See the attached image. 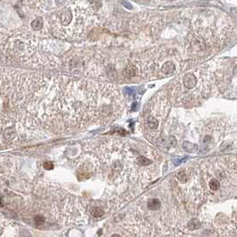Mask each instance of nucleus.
<instances>
[{
	"instance_id": "f257e3e1",
	"label": "nucleus",
	"mask_w": 237,
	"mask_h": 237,
	"mask_svg": "<svg viewBox=\"0 0 237 237\" xmlns=\"http://www.w3.org/2000/svg\"><path fill=\"white\" fill-rule=\"evenodd\" d=\"M54 41L41 38L23 27L12 31L2 40V53L10 61L33 68H55L57 57Z\"/></svg>"
},
{
	"instance_id": "f03ea898",
	"label": "nucleus",
	"mask_w": 237,
	"mask_h": 237,
	"mask_svg": "<svg viewBox=\"0 0 237 237\" xmlns=\"http://www.w3.org/2000/svg\"><path fill=\"white\" fill-rule=\"evenodd\" d=\"M98 155L106 178L113 184L121 185L128 181H139L134 151L124 143L110 139L100 146Z\"/></svg>"
},
{
	"instance_id": "7ed1b4c3",
	"label": "nucleus",
	"mask_w": 237,
	"mask_h": 237,
	"mask_svg": "<svg viewBox=\"0 0 237 237\" xmlns=\"http://www.w3.org/2000/svg\"><path fill=\"white\" fill-rule=\"evenodd\" d=\"M100 161L95 156L85 155L78 163V176L83 178H89L93 173L100 169Z\"/></svg>"
},
{
	"instance_id": "20e7f679",
	"label": "nucleus",
	"mask_w": 237,
	"mask_h": 237,
	"mask_svg": "<svg viewBox=\"0 0 237 237\" xmlns=\"http://www.w3.org/2000/svg\"><path fill=\"white\" fill-rule=\"evenodd\" d=\"M183 82H184V85L186 88H193L195 87V85L197 84V79L196 78L194 77L193 74L192 73H187L185 74L183 78Z\"/></svg>"
},
{
	"instance_id": "39448f33",
	"label": "nucleus",
	"mask_w": 237,
	"mask_h": 237,
	"mask_svg": "<svg viewBox=\"0 0 237 237\" xmlns=\"http://www.w3.org/2000/svg\"><path fill=\"white\" fill-rule=\"evenodd\" d=\"M175 70L176 68H175L174 64H172L171 61H167L161 67V73L163 76H169L175 72Z\"/></svg>"
},
{
	"instance_id": "423d86ee",
	"label": "nucleus",
	"mask_w": 237,
	"mask_h": 237,
	"mask_svg": "<svg viewBox=\"0 0 237 237\" xmlns=\"http://www.w3.org/2000/svg\"><path fill=\"white\" fill-rule=\"evenodd\" d=\"M146 206H147L149 210L156 211V210H160V208L161 207V202L158 198H150L147 201Z\"/></svg>"
},
{
	"instance_id": "0eeeda50",
	"label": "nucleus",
	"mask_w": 237,
	"mask_h": 237,
	"mask_svg": "<svg viewBox=\"0 0 237 237\" xmlns=\"http://www.w3.org/2000/svg\"><path fill=\"white\" fill-rule=\"evenodd\" d=\"M43 26V19L41 17H37L36 19H34L31 23H30V27L32 28L33 30L35 31H38V30L42 29Z\"/></svg>"
},
{
	"instance_id": "6e6552de",
	"label": "nucleus",
	"mask_w": 237,
	"mask_h": 237,
	"mask_svg": "<svg viewBox=\"0 0 237 237\" xmlns=\"http://www.w3.org/2000/svg\"><path fill=\"white\" fill-rule=\"evenodd\" d=\"M14 136H15V134H14V128H5V132H4V137H5V138L6 140H8V141L14 140Z\"/></svg>"
},
{
	"instance_id": "1a4fd4ad",
	"label": "nucleus",
	"mask_w": 237,
	"mask_h": 237,
	"mask_svg": "<svg viewBox=\"0 0 237 237\" xmlns=\"http://www.w3.org/2000/svg\"><path fill=\"white\" fill-rule=\"evenodd\" d=\"M200 226H201V222L196 219H191L187 224V227L190 230H197L200 228Z\"/></svg>"
},
{
	"instance_id": "9d476101",
	"label": "nucleus",
	"mask_w": 237,
	"mask_h": 237,
	"mask_svg": "<svg viewBox=\"0 0 237 237\" xmlns=\"http://www.w3.org/2000/svg\"><path fill=\"white\" fill-rule=\"evenodd\" d=\"M209 186L210 188V190L212 191H218L220 188V182L217 179V178H213L210 181L209 183Z\"/></svg>"
},
{
	"instance_id": "9b49d317",
	"label": "nucleus",
	"mask_w": 237,
	"mask_h": 237,
	"mask_svg": "<svg viewBox=\"0 0 237 237\" xmlns=\"http://www.w3.org/2000/svg\"><path fill=\"white\" fill-rule=\"evenodd\" d=\"M91 215H92L94 218L98 219V218H101V217H102V216L104 215V211L102 210L101 208H97V207H96V208H94V209L92 210V211H91Z\"/></svg>"
},
{
	"instance_id": "f8f14e48",
	"label": "nucleus",
	"mask_w": 237,
	"mask_h": 237,
	"mask_svg": "<svg viewBox=\"0 0 237 237\" xmlns=\"http://www.w3.org/2000/svg\"><path fill=\"white\" fill-rule=\"evenodd\" d=\"M44 168L46 169H47V170H50V169H52L53 168H54V165H53V163L52 162H45L44 163Z\"/></svg>"
},
{
	"instance_id": "ddd939ff",
	"label": "nucleus",
	"mask_w": 237,
	"mask_h": 237,
	"mask_svg": "<svg viewBox=\"0 0 237 237\" xmlns=\"http://www.w3.org/2000/svg\"><path fill=\"white\" fill-rule=\"evenodd\" d=\"M111 237H120V234H113V235H111Z\"/></svg>"
}]
</instances>
